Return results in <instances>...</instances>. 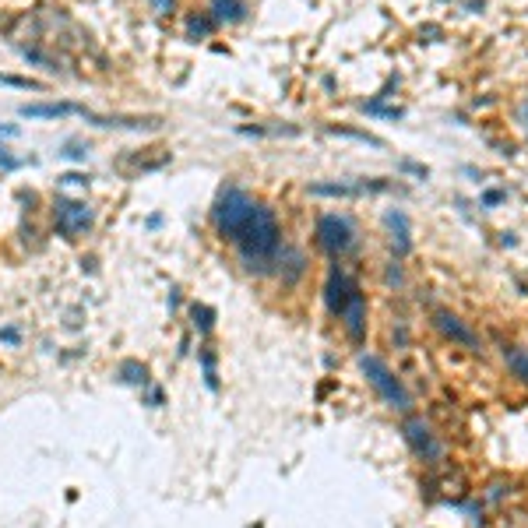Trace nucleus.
Masks as SVG:
<instances>
[{
    "label": "nucleus",
    "mask_w": 528,
    "mask_h": 528,
    "mask_svg": "<svg viewBox=\"0 0 528 528\" xmlns=\"http://www.w3.org/2000/svg\"><path fill=\"white\" fill-rule=\"evenodd\" d=\"M0 338H4V342H18V328H4V331H0Z\"/></svg>",
    "instance_id": "obj_23"
},
{
    "label": "nucleus",
    "mask_w": 528,
    "mask_h": 528,
    "mask_svg": "<svg viewBox=\"0 0 528 528\" xmlns=\"http://www.w3.org/2000/svg\"><path fill=\"white\" fill-rule=\"evenodd\" d=\"M201 366H204V381H208V388L215 391V388H219V377H215V356H211V352H201Z\"/></svg>",
    "instance_id": "obj_16"
},
{
    "label": "nucleus",
    "mask_w": 528,
    "mask_h": 528,
    "mask_svg": "<svg viewBox=\"0 0 528 528\" xmlns=\"http://www.w3.org/2000/svg\"><path fill=\"white\" fill-rule=\"evenodd\" d=\"M247 11H250L247 0H211V8H208L215 25H236V22L247 18Z\"/></svg>",
    "instance_id": "obj_10"
},
{
    "label": "nucleus",
    "mask_w": 528,
    "mask_h": 528,
    "mask_svg": "<svg viewBox=\"0 0 528 528\" xmlns=\"http://www.w3.org/2000/svg\"><path fill=\"white\" fill-rule=\"evenodd\" d=\"M22 117H35V120L88 117V110H85V106H78V102H28V106H22Z\"/></svg>",
    "instance_id": "obj_8"
},
{
    "label": "nucleus",
    "mask_w": 528,
    "mask_h": 528,
    "mask_svg": "<svg viewBox=\"0 0 528 528\" xmlns=\"http://www.w3.org/2000/svg\"><path fill=\"white\" fill-rule=\"evenodd\" d=\"M261 201H254L243 187H226L215 201V208H211V222H215L219 236L229 240V243H240V236L250 229L254 215H257Z\"/></svg>",
    "instance_id": "obj_3"
},
{
    "label": "nucleus",
    "mask_w": 528,
    "mask_h": 528,
    "mask_svg": "<svg viewBox=\"0 0 528 528\" xmlns=\"http://www.w3.org/2000/svg\"><path fill=\"white\" fill-rule=\"evenodd\" d=\"M275 264H282V268H279L282 282H296V279L303 275V268H306L303 254H299V250H286V247H282V254H279V261H275Z\"/></svg>",
    "instance_id": "obj_12"
},
{
    "label": "nucleus",
    "mask_w": 528,
    "mask_h": 528,
    "mask_svg": "<svg viewBox=\"0 0 528 528\" xmlns=\"http://www.w3.org/2000/svg\"><path fill=\"white\" fill-rule=\"evenodd\" d=\"M211 317H215V313H211L208 306H194V321H197V328H201V331H208V328H211Z\"/></svg>",
    "instance_id": "obj_18"
},
{
    "label": "nucleus",
    "mask_w": 528,
    "mask_h": 528,
    "mask_svg": "<svg viewBox=\"0 0 528 528\" xmlns=\"http://www.w3.org/2000/svg\"><path fill=\"white\" fill-rule=\"evenodd\" d=\"M324 303H328V310L335 317H342V321H345L349 338L363 342V331H366V296L356 286V279L345 275L342 268H331L328 286H324Z\"/></svg>",
    "instance_id": "obj_2"
},
{
    "label": "nucleus",
    "mask_w": 528,
    "mask_h": 528,
    "mask_svg": "<svg viewBox=\"0 0 528 528\" xmlns=\"http://www.w3.org/2000/svg\"><path fill=\"white\" fill-rule=\"evenodd\" d=\"M236 250H240V261H243L247 272H257V275L272 272V264L282 254V226H279L275 211L268 204L257 208V215H254L250 229L240 236Z\"/></svg>",
    "instance_id": "obj_1"
},
{
    "label": "nucleus",
    "mask_w": 528,
    "mask_h": 528,
    "mask_svg": "<svg viewBox=\"0 0 528 528\" xmlns=\"http://www.w3.org/2000/svg\"><path fill=\"white\" fill-rule=\"evenodd\" d=\"M497 201H504V194H500V190H490V194H486V204H497Z\"/></svg>",
    "instance_id": "obj_24"
},
{
    "label": "nucleus",
    "mask_w": 528,
    "mask_h": 528,
    "mask_svg": "<svg viewBox=\"0 0 528 528\" xmlns=\"http://www.w3.org/2000/svg\"><path fill=\"white\" fill-rule=\"evenodd\" d=\"M437 328L451 338V342H458V345H468V349H479V338H475V331L472 328H465L454 313H447V310H437Z\"/></svg>",
    "instance_id": "obj_9"
},
{
    "label": "nucleus",
    "mask_w": 528,
    "mask_h": 528,
    "mask_svg": "<svg viewBox=\"0 0 528 528\" xmlns=\"http://www.w3.org/2000/svg\"><path fill=\"white\" fill-rule=\"evenodd\" d=\"M504 359H507V366H511V374L521 381V384H528V352H521V349H504Z\"/></svg>",
    "instance_id": "obj_13"
},
{
    "label": "nucleus",
    "mask_w": 528,
    "mask_h": 528,
    "mask_svg": "<svg viewBox=\"0 0 528 528\" xmlns=\"http://www.w3.org/2000/svg\"><path fill=\"white\" fill-rule=\"evenodd\" d=\"M211 28H215L211 15H190L187 18V35L190 39H204V35H211Z\"/></svg>",
    "instance_id": "obj_14"
},
{
    "label": "nucleus",
    "mask_w": 528,
    "mask_h": 528,
    "mask_svg": "<svg viewBox=\"0 0 528 528\" xmlns=\"http://www.w3.org/2000/svg\"><path fill=\"white\" fill-rule=\"evenodd\" d=\"M120 377H124L127 384H145V381H148V370H145L141 363L127 359V363H120Z\"/></svg>",
    "instance_id": "obj_15"
},
{
    "label": "nucleus",
    "mask_w": 528,
    "mask_h": 528,
    "mask_svg": "<svg viewBox=\"0 0 528 528\" xmlns=\"http://www.w3.org/2000/svg\"><path fill=\"white\" fill-rule=\"evenodd\" d=\"M0 85H11V88H28V92H42L39 81L32 78H11V74H0Z\"/></svg>",
    "instance_id": "obj_17"
},
{
    "label": "nucleus",
    "mask_w": 528,
    "mask_h": 528,
    "mask_svg": "<svg viewBox=\"0 0 528 528\" xmlns=\"http://www.w3.org/2000/svg\"><path fill=\"white\" fill-rule=\"evenodd\" d=\"M359 366H363V374H366V381L377 388V395L391 405V409H402V412H409V405H412V398H409V391H405V384L391 374V370L377 359V356H363L359 359Z\"/></svg>",
    "instance_id": "obj_4"
},
{
    "label": "nucleus",
    "mask_w": 528,
    "mask_h": 528,
    "mask_svg": "<svg viewBox=\"0 0 528 528\" xmlns=\"http://www.w3.org/2000/svg\"><path fill=\"white\" fill-rule=\"evenodd\" d=\"M405 437H409V444H412V451H415L419 458H427V461L440 458V444H437L434 430H430L422 419H409V422H405Z\"/></svg>",
    "instance_id": "obj_7"
},
{
    "label": "nucleus",
    "mask_w": 528,
    "mask_h": 528,
    "mask_svg": "<svg viewBox=\"0 0 528 528\" xmlns=\"http://www.w3.org/2000/svg\"><path fill=\"white\" fill-rule=\"evenodd\" d=\"M92 208L85 201H71V197H57V204H53V222H57V233L74 240L78 233H85L92 226Z\"/></svg>",
    "instance_id": "obj_6"
},
{
    "label": "nucleus",
    "mask_w": 528,
    "mask_h": 528,
    "mask_svg": "<svg viewBox=\"0 0 528 528\" xmlns=\"http://www.w3.org/2000/svg\"><path fill=\"white\" fill-rule=\"evenodd\" d=\"M22 166V158H11L8 148H0V170H18Z\"/></svg>",
    "instance_id": "obj_22"
},
{
    "label": "nucleus",
    "mask_w": 528,
    "mask_h": 528,
    "mask_svg": "<svg viewBox=\"0 0 528 528\" xmlns=\"http://www.w3.org/2000/svg\"><path fill=\"white\" fill-rule=\"evenodd\" d=\"M388 229H391V243L398 254H409L412 250V233H409V219L402 211H388Z\"/></svg>",
    "instance_id": "obj_11"
},
{
    "label": "nucleus",
    "mask_w": 528,
    "mask_h": 528,
    "mask_svg": "<svg viewBox=\"0 0 528 528\" xmlns=\"http://www.w3.org/2000/svg\"><path fill=\"white\" fill-rule=\"evenodd\" d=\"M60 183H64V187H88V176H81V173H64Z\"/></svg>",
    "instance_id": "obj_21"
},
{
    "label": "nucleus",
    "mask_w": 528,
    "mask_h": 528,
    "mask_svg": "<svg viewBox=\"0 0 528 528\" xmlns=\"http://www.w3.org/2000/svg\"><path fill=\"white\" fill-rule=\"evenodd\" d=\"M148 4H151V11H155V15H163V18L176 11V0H148Z\"/></svg>",
    "instance_id": "obj_19"
},
{
    "label": "nucleus",
    "mask_w": 528,
    "mask_h": 528,
    "mask_svg": "<svg viewBox=\"0 0 528 528\" xmlns=\"http://www.w3.org/2000/svg\"><path fill=\"white\" fill-rule=\"evenodd\" d=\"M317 240H321V247L331 257H342L356 247V229L345 215H321V222H317Z\"/></svg>",
    "instance_id": "obj_5"
},
{
    "label": "nucleus",
    "mask_w": 528,
    "mask_h": 528,
    "mask_svg": "<svg viewBox=\"0 0 528 528\" xmlns=\"http://www.w3.org/2000/svg\"><path fill=\"white\" fill-rule=\"evenodd\" d=\"M64 155H67V158H85V155H88V145H81V141H67Z\"/></svg>",
    "instance_id": "obj_20"
}]
</instances>
